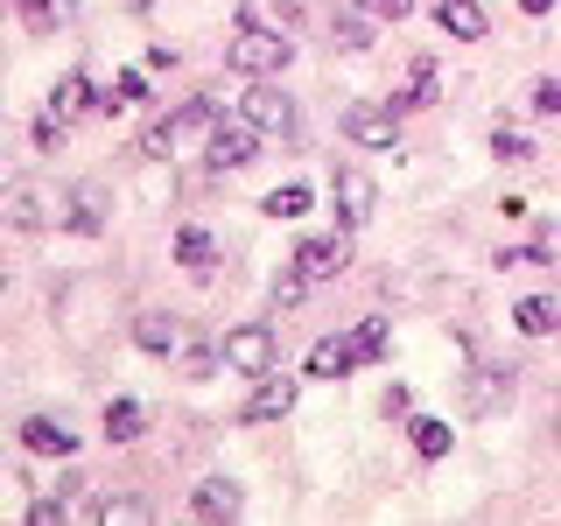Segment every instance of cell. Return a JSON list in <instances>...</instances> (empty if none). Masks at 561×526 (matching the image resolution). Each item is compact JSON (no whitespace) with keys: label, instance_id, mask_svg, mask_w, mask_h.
I'll use <instances>...</instances> for the list:
<instances>
[{"label":"cell","instance_id":"cell-34","mask_svg":"<svg viewBox=\"0 0 561 526\" xmlns=\"http://www.w3.org/2000/svg\"><path fill=\"white\" fill-rule=\"evenodd\" d=\"M534 260H548V267H561V225H548V232L534 239Z\"/></svg>","mask_w":561,"mask_h":526},{"label":"cell","instance_id":"cell-8","mask_svg":"<svg viewBox=\"0 0 561 526\" xmlns=\"http://www.w3.org/2000/svg\"><path fill=\"white\" fill-rule=\"evenodd\" d=\"M239 113L253 119L260 134H295V99H288V92H274V84H253V92L239 99Z\"/></svg>","mask_w":561,"mask_h":526},{"label":"cell","instance_id":"cell-29","mask_svg":"<svg viewBox=\"0 0 561 526\" xmlns=\"http://www.w3.org/2000/svg\"><path fill=\"white\" fill-rule=\"evenodd\" d=\"M309 204H316V197H309V183H280V190H274V197L260 204V210H267V218H302Z\"/></svg>","mask_w":561,"mask_h":526},{"label":"cell","instance_id":"cell-9","mask_svg":"<svg viewBox=\"0 0 561 526\" xmlns=\"http://www.w3.org/2000/svg\"><path fill=\"white\" fill-rule=\"evenodd\" d=\"M295 267H302L309 281H337L351 267V239L344 232H330V239H302L295 245Z\"/></svg>","mask_w":561,"mask_h":526},{"label":"cell","instance_id":"cell-4","mask_svg":"<svg viewBox=\"0 0 561 526\" xmlns=\"http://www.w3.org/2000/svg\"><path fill=\"white\" fill-rule=\"evenodd\" d=\"M105 218H113V190H105V183H70L64 197H57V225H64V232L99 239Z\"/></svg>","mask_w":561,"mask_h":526},{"label":"cell","instance_id":"cell-30","mask_svg":"<svg viewBox=\"0 0 561 526\" xmlns=\"http://www.w3.org/2000/svg\"><path fill=\"white\" fill-rule=\"evenodd\" d=\"M316 288V281L302 274V267H288V274H274V309L280 316H288V309H302V295Z\"/></svg>","mask_w":561,"mask_h":526},{"label":"cell","instance_id":"cell-19","mask_svg":"<svg viewBox=\"0 0 561 526\" xmlns=\"http://www.w3.org/2000/svg\"><path fill=\"white\" fill-rule=\"evenodd\" d=\"M148 435V408L140 400H113L105 408V443H140Z\"/></svg>","mask_w":561,"mask_h":526},{"label":"cell","instance_id":"cell-14","mask_svg":"<svg viewBox=\"0 0 561 526\" xmlns=\"http://www.w3.org/2000/svg\"><path fill=\"white\" fill-rule=\"evenodd\" d=\"M49 218H57V204H43V190L14 175V183H8V225H14V232H35V225H49Z\"/></svg>","mask_w":561,"mask_h":526},{"label":"cell","instance_id":"cell-20","mask_svg":"<svg viewBox=\"0 0 561 526\" xmlns=\"http://www.w3.org/2000/svg\"><path fill=\"white\" fill-rule=\"evenodd\" d=\"M84 105H92V78H84V70H64L57 92H49V113H57V119H78Z\"/></svg>","mask_w":561,"mask_h":526},{"label":"cell","instance_id":"cell-10","mask_svg":"<svg viewBox=\"0 0 561 526\" xmlns=\"http://www.w3.org/2000/svg\"><path fill=\"white\" fill-rule=\"evenodd\" d=\"M379 210V183L365 169H337V218L344 225H365Z\"/></svg>","mask_w":561,"mask_h":526},{"label":"cell","instance_id":"cell-26","mask_svg":"<svg viewBox=\"0 0 561 526\" xmlns=\"http://www.w3.org/2000/svg\"><path fill=\"white\" fill-rule=\"evenodd\" d=\"M386 344H393V323H386V316H365V323L351 330V351H358V365L386 358Z\"/></svg>","mask_w":561,"mask_h":526},{"label":"cell","instance_id":"cell-13","mask_svg":"<svg viewBox=\"0 0 561 526\" xmlns=\"http://www.w3.org/2000/svg\"><path fill=\"white\" fill-rule=\"evenodd\" d=\"M239 505H245V491L232 478H204L197 491H190V513L197 519H239Z\"/></svg>","mask_w":561,"mask_h":526},{"label":"cell","instance_id":"cell-27","mask_svg":"<svg viewBox=\"0 0 561 526\" xmlns=\"http://www.w3.org/2000/svg\"><path fill=\"white\" fill-rule=\"evenodd\" d=\"M491 155H499V162H534V155H540V140L534 134H519V127H491Z\"/></svg>","mask_w":561,"mask_h":526},{"label":"cell","instance_id":"cell-23","mask_svg":"<svg viewBox=\"0 0 561 526\" xmlns=\"http://www.w3.org/2000/svg\"><path fill=\"white\" fill-rule=\"evenodd\" d=\"M513 323L526 330V338H548V330H561V302H548V295H526V302L513 309Z\"/></svg>","mask_w":561,"mask_h":526},{"label":"cell","instance_id":"cell-17","mask_svg":"<svg viewBox=\"0 0 561 526\" xmlns=\"http://www.w3.org/2000/svg\"><path fill=\"white\" fill-rule=\"evenodd\" d=\"M351 365H358L351 338H316V344H309V379H344Z\"/></svg>","mask_w":561,"mask_h":526},{"label":"cell","instance_id":"cell-24","mask_svg":"<svg viewBox=\"0 0 561 526\" xmlns=\"http://www.w3.org/2000/svg\"><path fill=\"white\" fill-rule=\"evenodd\" d=\"M435 99H443V78H435V64L421 57L414 64V84H408V92H393V113H414V105H435Z\"/></svg>","mask_w":561,"mask_h":526},{"label":"cell","instance_id":"cell-15","mask_svg":"<svg viewBox=\"0 0 561 526\" xmlns=\"http://www.w3.org/2000/svg\"><path fill=\"white\" fill-rule=\"evenodd\" d=\"M513 400V365H478L470 373V414H491Z\"/></svg>","mask_w":561,"mask_h":526},{"label":"cell","instance_id":"cell-7","mask_svg":"<svg viewBox=\"0 0 561 526\" xmlns=\"http://www.w3.org/2000/svg\"><path fill=\"white\" fill-rule=\"evenodd\" d=\"M280 414H295V379L274 365V373L253 379V400L239 408V421H245V428H260V421H280Z\"/></svg>","mask_w":561,"mask_h":526},{"label":"cell","instance_id":"cell-25","mask_svg":"<svg viewBox=\"0 0 561 526\" xmlns=\"http://www.w3.org/2000/svg\"><path fill=\"white\" fill-rule=\"evenodd\" d=\"M408 435H414V456H449V443H456V428L449 421H435V414H421V421H408Z\"/></svg>","mask_w":561,"mask_h":526},{"label":"cell","instance_id":"cell-5","mask_svg":"<svg viewBox=\"0 0 561 526\" xmlns=\"http://www.w3.org/2000/svg\"><path fill=\"white\" fill-rule=\"evenodd\" d=\"M337 127H344V140H351V148H400V113H393V105H344V119H337Z\"/></svg>","mask_w":561,"mask_h":526},{"label":"cell","instance_id":"cell-2","mask_svg":"<svg viewBox=\"0 0 561 526\" xmlns=\"http://www.w3.org/2000/svg\"><path fill=\"white\" fill-rule=\"evenodd\" d=\"M288 57H295V43L280 28H260V22L225 43V70L232 78H274V70H288Z\"/></svg>","mask_w":561,"mask_h":526},{"label":"cell","instance_id":"cell-33","mask_svg":"<svg viewBox=\"0 0 561 526\" xmlns=\"http://www.w3.org/2000/svg\"><path fill=\"white\" fill-rule=\"evenodd\" d=\"M534 113H561V78H534Z\"/></svg>","mask_w":561,"mask_h":526},{"label":"cell","instance_id":"cell-21","mask_svg":"<svg viewBox=\"0 0 561 526\" xmlns=\"http://www.w3.org/2000/svg\"><path fill=\"white\" fill-rule=\"evenodd\" d=\"M154 519V505L140 499V491H113V499H99V526H140Z\"/></svg>","mask_w":561,"mask_h":526},{"label":"cell","instance_id":"cell-22","mask_svg":"<svg viewBox=\"0 0 561 526\" xmlns=\"http://www.w3.org/2000/svg\"><path fill=\"white\" fill-rule=\"evenodd\" d=\"M175 260H183L190 274H204L210 260H218V239H210L204 225H183V232H175Z\"/></svg>","mask_w":561,"mask_h":526},{"label":"cell","instance_id":"cell-16","mask_svg":"<svg viewBox=\"0 0 561 526\" xmlns=\"http://www.w3.org/2000/svg\"><path fill=\"white\" fill-rule=\"evenodd\" d=\"M22 449L28 456H70V449H78V435H70L64 421H49V414H28L22 421Z\"/></svg>","mask_w":561,"mask_h":526},{"label":"cell","instance_id":"cell-12","mask_svg":"<svg viewBox=\"0 0 561 526\" xmlns=\"http://www.w3.org/2000/svg\"><path fill=\"white\" fill-rule=\"evenodd\" d=\"M134 344L148 351V358H175L183 323H175V316H162V309H140V316H134Z\"/></svg>","mask_w":561,"mask_h":526},{"label":"cell","instance_id":"cell-36","mask_svg":"<svg viewBox=\"0 0 561 526\" xmlns=\"http://www.w3.org/2000/svg\"><path fill=\"white\" fill-rule=\"evenodd\" d=\"M554 8V0H519V14H548Z\"/></svg>","mask_w":561,"mask_h":526},{"label":"cell","instance_id":"cell-31","mask_svg":"<svg viewBox=\"0 0 561 526\" xmlns=\"http://www.w3.org/2000/svg\"><path fill=\"white\" fill-rule=\"evenodd\" d=\"M148 99V78H140V70H119L113 78V99H105V113H119V105H140Z\"/></svg>","mask_w":561,"mask_h":526},{"label":"cell","instance_id":"cell-3","mask_svg":"<svg viewBox=\"0 0 561 526\" xmlns=\"http://www.w3.org/2000/svg\"><path fill=\"white\" fill-rule=\"evenodd\" d=\"M274 365H280L274 323H232V330H225V373L260 379V373H274Z\"/></svg>","mask_w":561,"mask_h":526},{"label":"cell","instance_id":"cell-32","mask_svg":"<svg viewBox=\"0 0 561 526\" xmlns=\"http://www.w3.org/2000/svg\"><path fill=\"white\" fill-rule=\"evenodd\" d=\"M35 148H43V155L64 148V119H57V113H35Z\"/></svg>","mask_w":561,"mask_h":526},{"label":"cell","instance_id":"cell-6","mask_svg":"<svg viewBox=\"0 0 561 526\" xmlns=\"http://www.w3.org/2000/svg\"><path fill=\"white\" fill-rule=\"evenodd\" d=\"M204 155H210V169H245L260 155V127L253 119H218V127H210V140H204Z\"/></svg>","mask_w":561,"mask_h":526},{"label":"cell","instance_id":"cell-1","mask_svg":"<svg viewBox=\"0 0 561 526\" xmlns=\"http://www.w3.org/2000/svg\"><path fill=\"white\" fill-rule=\"evenodd\" d=\"M218 99H190V105H175L169 119H154L148 134H140V155L148 162H175V155H190L197 140H210V127H218Z\"/></svg>","mask_w":561,"mask_h":526},{"label":"cell","instance_id":"cell-35","mask_svg":"<svg viewBox=\"0 0 561 526\" xmlns=\"http://www.w3.org/2000/svg\"><path fill=\"white\" fill-rule=\"evenodd\" d=\"M373 8L386 14V22H400V14H414V0H373Z\"/></svg>","mask_w":561,"mask_h":526},{"label":"cell","instance_id":"cell-18","mask_svg":"<svg viewBox=\"0 0 561 526\" xmlns=\"http://www.w3.org/2000/svg\"><path fill=\"white\" fill-rule=\"evenodd\" d=\"M14 14H22L28 35H57L70 14H78V0H14Z\"/></svg>","mask_w":561,"mask_h":526},{"label":"cell","instance_id":"cell-28","mask_svg":"<svg viewBox=\"0 0 561 526\" xmlns=\"http://www.w3.org/2000/svg\"><path fill=\"white\" fill-rule=\"evenodd\" d=\"M330 43H337L344 57H358V49H373V22H365V14H337V22H330Z\"/></svg>","mask_w":561,"mask_h":526},{"label":"cell","instance_id":"cell-37","mask_svg":"<svg viewBox=\"0 0 561 526\" xmlns=\"http://www.w3.org/2000/svg\"><path fill=\"white\" fill-rule=\"evenodd\" d=\"M554 421H561V414H554Z\"/></svg>","mask_w":561,"mask_h":526},{"label":"cell","instance_id":"cell-11","mask_svg":"<svg viewBox=\"0 0 561 526\" xmlns=\"http://www.w3.org/2000/svg\"><path fill=\"white\" fill-rule=\"evenodd\" d=\"M435 28L456 35V43H484V35H491V22H484L478 0H435Z\"/></svg>","mask_w":561,"mask_h":526}]
</instances>
